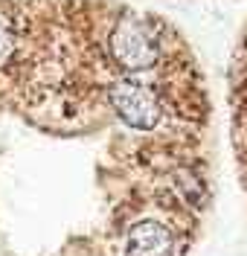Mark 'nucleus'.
Listing matches in <instances>:
<instances>
[{"mask_svg":"<svg viewBox=\"0 0 247 256\" xmlns=\"http://www.w3.org/2000/svg\"><path fill=\"white\" fill-rule=\"evenodd\" d=\"M108 47H111V58L128 73H140V70L154 67L163 56L157 30L148 20L131 15L122 18L114 26L111 38H108Z\"/></svg>","mask_w":247,"mask_h":256,"instance_id":"obj_1","label":"nucleus"},{"mask_svg":"<svg viewBox=\"0 0 247 256\" xmlns=\"http://www.w3.org/2000/svg\"><path fill=\"white\" fill-rule=\"evenodd\" d=\"M12 50H15V38H12L9 26H6V24L0 20V64H3V62H9Z\"/></svg>","mask_w":247,"mask_h":256,"instance_id":"obj_4","label":"nucleus"},{"mask_svg":"<svg viewBox=\"0 0 247 256\" xmlns=\"http://www.w3.org/2000/svg\"><path fill=\"white\" fill-rule=\"evenodd\" d=\"M172 254V236L163 224L143 222L131 227L125 239V256H169Z\"/></svg>","mask_w":247,"mask_h":256,"instance_id":"obj_3","label":"nucleus"},{"mask_svg":"<svg viewBox=\"0 0 247 256\" xmlns=\"http://www.w3.org/2000/svg\"><path fill=\"white\" fill-rule=\"evenodd\" d=\"M111 105H114V111L119 114V120L125 126L140 128V131H151L163 120L160 96L154 94L148 84L134 82V79H122L111 88Z\"/></svg>","mask_w":247,"mask_h":256,"instance_id":"obj_2","label":"nucleus"}]
</instances>
